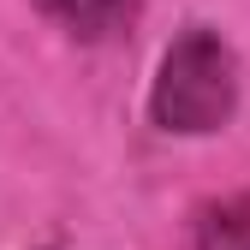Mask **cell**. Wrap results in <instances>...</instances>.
<instances>
[{"label": "cell", "instance_id": "1", "mask_svg": "<svg viewBox=\"0 0 250 250\" xmlns=\"http://www.w3.org/2000/svg\"><path fill=\"white\" fill-rule=\"evenodd\" d=\"M238 102V60L221 36L191 30L179 36L155 78V119L167 131H214Z\"/></svg>", "mask_w": 250, "mask_h": 250}, {"label": "cell", "instance_id": "2", "mask_svg": "<svg viewBox=\"0 0 250 250\" xmlns=\"http://www.w3.org/2000/svg\"><path fill=\"white\" fill-rule=\"evenodd\" d=\"M36 6L54 24H66L78 42H113L137 18V0H36Z\"/></svg>", "mask_w": 250, "mask_h": 250}, {"label": "cell", "instance_id": "3", "mask_svg": "<svg viewBox=\"0 0 250 250\" xmlns=\"http://www.w3.org/2000/svg\"><path fill=\"white\" fill-rule=\"evenodd\" d=\"M197 250H250V197L208 203L197 221Z\"/></svg>", "mask_w": 250, "mask_h": 250}]
</instances>
